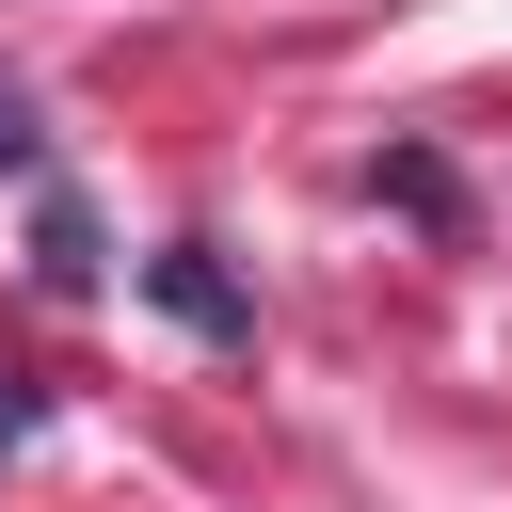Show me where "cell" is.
<instances>
[{
	"instance_id": "cell-1",
	"label": "cell",
	"mask_w": 512,
	"mask_h": 512,
	"mask_svg": "<svg viewBox=\"0 0 512 512\" xmlns=\"http://www.w3.org/2000/svg\"><path fill=\"white\" fill-rule=\"evenodd\" d=\"M160 304H176V320H208V336H240V288L208 272V240H176V256H160Z\"/></svg>"
},
{
	"instance_id": "cell-2",
	"label": "cell",
	"mask_w": 512,
	"mask_h": 512,
	"mask_svg": "<svg viewBox=\"0 0 512 512\" xmlns=\"http://www.w3.org/2000/svg\"><path fill=\"white\" fill-rule=\"evenodd\" d=\"M32 272H48V288H96V224H80L64 192H48V224H32Z\"/></svg>"
},
{
	"instance_id": "cell-3",
	"label": "cell",
	"mask_w": 512,
	"mask_h": 512,
	"mask_svg": "<svg viewBox=\"0 0 512 512\" xmlns=\"http://www.w3.org/2000/svg\"><path fill=\"white\" fill-rule=\"evenodd\" d=\"M16 160H32V112H16V96H0V176H16Z\"/></svg>"
}]
</instances>
